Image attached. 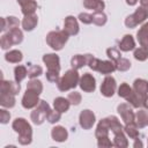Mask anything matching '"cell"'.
<instances>
[{"instance_id": "cell-6", "label": "cell", "mask_w": 148, "mask_h": 148, "mask_svg": "<svg viewBox=\"0 0 148 148\" xmlns=\"http://www.w3.org/2000/svg\"><path fill=\"white\" fill-rule=\"evenodd\" d=\"M50 111V106L45 101H39L37 108L31 112V120L36 125H40L45 119Z\"/></svg>"}, {"instance_id": "cell-40", "label": "cell", "mask_w": 148, "mask_h": 148, "mask_svg": "<svg viewBox=\"0 0 148 148\" xmlns=\"http://www.w3.org/2000/svg\"><path fill=\"white\" fill-rule=\"evenodd\" d=\"M106 54H108V57H109L112 61H114V62H116L118 59L121 58L120 52H119L117 49H114V47H110V49H108V50H106Z\"/></svg>"}, {"instance_id": "cell-42", "label": "cell", "mask_w": 148, "mask_h": 148, "mask_svg": "<svg viewBox=\"0 0 148 148\" xmlns=\"http://www.w3.org/2000/svg\"><path fill=\"white\" fill-rule=\"evenodd\" d=\"M0 44H1V47H2L3 50H6V49H8V47H10V46L13 45L7 34L2 35V37H1V40H0Z\"/></svg>"}, {"instance_id": "cell-1", "label": "cell", "mask_w": 148, "mask_h": 148, "mask_svg": "<svg viewBox=\"0 0 148 148\" xmlns=\"http://www.w3.org/2000/svg\"><path fill=\"white\" fill-rule=\"evenodd\" d=\"M13 128L18 133V142L21 145H29L32 139V131L29 123L23 118H16L13 121Z\"/></svg>"}, {"instance_id": "cell-17", "label": "cell", "mask_w": 148, "mask_h": 148, "mask_svg": "<svg viewBox=\"0 0 148 148\" xmlns=\"http://www.w3.org/2000/svg\"><path fill=\"white\" fill-rule=\"evenodd\" d=\"M38 23V17L35 14H29V15H24V18L22 21V27L25 31H31L35 29V27Z\"/></svg>"}, {"instance_id": "cell-34", "label": "cell", "mask_w": 148, "mask_h": 148, "mask_svg": "<svg viewBox=\"0 0 148 148\" xmlns=\"http://www.w3.org/2000/svg\"><path fill=\"white\" fill-rule=\"evenodd\" d=\"M27 89L34 90L35 92H37V94L39 95V94L43 91V84H42V82H40V81L31 79V80L28 82V84H27Z\"/></svg>"}, {"instance_id": "cell-21", "label": "cell", "mask_w": 148, "mask_h": 148, "mask_svg": "<svg viewBox=\"0 0 148 148\" xmlns=\"http://www.w3.org/2000/svg\"><path fill=\"white\" fill-rule=\"evenodd\" d=\"M69 105H71V102L68 101V98H65V97H57L54 101H53V106L57 111L59 112H66L68 109H69Z\"/></svg>"}, {"instance_id": "cell-36", "label": "cell", "mask_w": 148, "mask_h": 148, "mask_svg": "<svg viewBox=\"0 0 148 148\" xmlns=\"http://www.w3.org/2000/svg\"><path fill=\"white\" fill-rule=\"evenodd\" d=\"M116 67H117L118 71H120V72H125V71H127V69L131 68V62H130L128 59L120 58V59H118V60L116 61Z\"/></svg>"}, {"instance_id": "cell-38", "label": "cell", "mask_w": 148, "mask_h": 148, "mask_svg": "<svg viewBox=\"0 0 148 148\" xmlns=\"http://www.w3.org/2000/svg\"><path fill=\"white\" fill-rule=\"evenodd\" d=\"M133 90H132V88L127 84V83H121L120 84V87L118 88V95L119 96H121V97H124V98H126V97H128L130 95H131V92H132Z\"/></svg>"}, {"instance_id": "cell-24", "label": "cell", "mask_w": 148, "mask_h": 148, "mask_svg": "<svg viewBox=\"0 0 148 148\" xmlns=\"http://www.w3.org/2000/svg\"><path fill=\"white\" fill-rule=\"evenodd\" d=\"M87 64H88V54H84V56H82V54H76V56H74V57L72 58V60H71V65H72V67H73L74 69H79V68L83 67V66L87 65Z\"/></svg>"}, {"instance_id": "cell-13", "label": "cell", "mask_w": 148, "mask_h": 148, "mask_svg": "<svg viewBox=\"0 0 148 148\" xmlns=\"http://www.w3.org/2000/svg\"><path fill=\"white\" fill-rule=\"evenodd\" d=\"M21 87L18 82H13V81H5L3 79L1 80V84H0V92H9L13 95L18 94Z\"/></svg>"}, {"instance_id": "cell-19", "label": "cell", "mask_w": 148, "mask_h": 148, "mask_svg": "<svg viewBox=\"0 0 148 148\" xmlns=\"http://www.w3.org/2000/svg\"><path fill=\"white\" fill-rule=\"evenodd\" d=\"M51 135H52V139L54 141L62 142V141H65L67 139L68 133H67V131H66L65 127H62V126H56V127L52 128Z\"/></svg>"}, {"instance_id": "cell-46", "label": "cell", "mask_w": 148, "mask_h": 148, "mask_svg": "<svg viewBox=\"0 0 148 148\" xmlns=\"http://www.w3.org/2000/svg\"><path fill=\"white\" fill-rule=\"evenodd\" d=\"M142 105H143L146 109H148V95L143 98V101H142Z\"/></svg>"}, {"instance_id": "cell-18", "label": "cell", "mask_w": 148, "mask_h": 148, "mask_svg": "<svg viewBox=\"0 0 148 148\" xmlns=\"http://www.w3.org/2000/svg\"><path fill=\"white\" fill-rule=\"evenodd\" d=\"M20 21L15 16H8V17H2L1 18V30L5 31L7 29L12 30L15 28H18Z\"/></svg>"}, {"instance_id": "cell-9", "label": "cell", "mask_w": 148, "mask_h": 148, "mask_svg": "<svg viewBox=\"0 0 148 148\" xmlns=\"http://www.w3.org/2000/svg\"><path fill=\"white\" fill-rule=\"evenodd\" d=\"M80 125L83 130H90L92 127V125L95 124V114L92 111L90 110H83L81 113H80Z\"/></svg>"}, {"instance_id": "cell-47", "label": "cell", "mask_w": 148, "mask_h": 148, "mask_svg": "<svg viewBox=\"0 0 148 148\" xmlns=\"http://www.w3.org/2000/svg\"><path fill=\"white\" fill-rule=\"evenodd\" d=\"M140 3H141L142 7L148 8V0H140Z\"/></svg>"}, {"instance_id": "cell-43", "label": "cell", "mask_w": 148, "mask_h": 148, "mask_svg": "<svg viewBox=\"0 0 148 148\" xmlns=\"http://www.w3.org/2000/svg\"><path fill=\"white\" fill-rule=\"evenodd\" d=\"M79 20H80L82 23L89 24V23L92 22V15H90V14H88V13H80Z\"/></svg>"}, {"instance_id": "cell-8", "label": "cell", "mask_w": 148, "mask_h": 148, "mask_svg": "<svg viewBox=\"0 0 148 148\" xmlns=\"http://www.w3.org/2000/svg\"><path fill=\"white\" fill-rule=\"evenodd\" d=\"M79 83H80L81 89H82L83 91H86V92H92V91L95 90V88H96L95 77H94L90 73H84V74L81 76Z\"/></svg>"}, {"instance_id": "cell-26", "label": "cell", "mask_w": 148, "mask_h": 148, "mask_svg": "<svg viewBox=\"0 0 148 148\" xmlns=\"http://www.w3.org/2000/svg\"><path fill=\"white\" fill-rule=\"evenodd\" d=\"M135 124L139 128H142L148 125V111L139 110L135 116Z\"/></svg>"}, {"instance_id": "cell-33", "label": "cell", "mask_w": 148, "mask_h": 148, "mask_svg": "<svg viewBox=\"0 0 148 148\" xmlns=\"http://www.w3.org/2000/svg\"><path fill=\"white\" fill-rule=\"evenodd\" d=\"M106 15L102 12H95L92 14V23H95L96 25H104L106 23Z\"/></svg>"}, {"instance_id": "cell-30", "label": "cell", "mask_w": 148, "mask_h": 148, "mask_svg": "<svg viewBox=\"0 0 148 148\" xmlns=\"http://www.w3.org/2000/svg\"><path fill=\"white\" fill-rule=\"evenodd\" d=\"M124 132H125L130 138H132V139H134V140L139 136L138 126H136V124H134V123L126 124V126H125V128H124Z\"/></svg>"}, {"instance_id": "cell-28", "label": "cell", "mask_w": 148, "mask_h": 148, "mask_svg": "<svg viewBox=\"0 0 148 148\" xmlns=\"http://www.w3.org/2000/svg\"><path fill=\"white\" fill-rule=\"evenodd\" d=\"M22 52L18 51V50H12L9 52L6 53L5 56V59L8 61V62H13V64H16V62H20L22 60Z\"/></svg>"}, {"instance_id": "cell-39", "label": "cell", "mask_w": 148, "mask_h": 148, "mask_svg": "<svg viewBox=\"0 0 148 148\" xmlns=\"http://www.w3.org/2000/svg\"><path fill=\"white\" fill-rule=\"evenodd\" d=\"M42 73H43V69H42L40 66H38V65H32V66L29 68V71H28V76H29L30 79H34V77H36V76H39Z\"/></svg>"}, {"instance_id": "cell-22", "label": "cell", "mask_w": 148, "mask_h": 148, "mask_svg": "<svg viewBox=\"0 0 148 148\" xmlns=\"http://www.w3.org/2000/svg\"><path fill=\"white\" fill-rule=\"evenodd\" d=\"M136 36H138V40H139L140 45L143 47H148V22L145 23L139 29Z\"/></svg>"}, {"instance_id": "cell-3", "label": "cell", "mask_w": 148, "mask_h": 148, "mask_svg": "<svg viewBox=\"0 0 148 148\" xmlns=\"http://www.w3.org/2000/svg\"><path fill=\"white\" fill-rule=\"evenodd\" d=\"M80 81V76L77 73V69H69L65 73V75L58 81V89L60 91H67L69 89H73L76 87V84Z\"/></svg>"}, {"instance_id": "cell-12", "label": "cell", "mask_w": 148, "mask_h": 148, "mask_svg": "<svg viewBox=\"0 0 148 148\" xmlns=\"http://www.w3.org/2000/svg\"><path fill=\"white\" fill-rule=\"evenodd\" d=\"M117 110H118V113L120 114L121 119L125 121V124L134 123V120H135V116H134V113H133V111H132V109L130 108L128 104L123 103V104L118 105Z\"/></svg>"}, {"instance_id": "cell-32", "label": "cell", "mask_w": 148, "mask_h": 148, "mask_svg": "<svg viewBox=\"0 0 148 148\" xmlns=\"http://www.w3.org/2000/svg\"><path fill=\"white\" fill-rule=\"evenodd\" d=\"M130 104H132V106H134V108H139V106H141L142 105V99H141V97L133 90L132 92H131V95L128 96V97H126L125 98Z\"/></svg>"}, {"instance_id": "cell-44", "label": "cell", "mask_w": 148, "mask_h": 148, "mask_svg": "<svg viewBox=\"0 0 148 148\" xmlns=\"http://www.w3.org/2000/svg\"><path fill=\"white\" fill-rule=\"evenodd\" d=\"M46 79H47L50 82H58V81H59V73L47 71V72H46Z\"/></svg>"}, {"instance_id": "cell-16", "label": "cell", "mask_w": 148, "mask_h": 148, "mask_svg": "<svg viewBox=\"0 0 148 148\" xmlns=\"http://www.w3.org/2000/svg\"><path fill=\"white\" fill-rule=\"evenodd\" d=\"M17 2L21 5L22 13L24 15L35 14V10L37 9V2L35 0H17Z\"/></svg>"}, {"instance_id": "cell-5", "label": "cell", "mask_w": 148, "mask_h": 148, "mask_svg": "<svg viewBox=\"0 0 148 148\" xmlns=\"http://www.w3.org/2000/svg\"><path fill=\"white\" fill-rule=\"evenodd\" d=\"M148 17V8H145V7H139L133 14L128 15L126 18H125V25L127 28H135L138 24L142 23L146 18Z\"/></svg>"}, {"instance_id": "cell-45", "label": "cell", "mask_w": 148, "mask_h": 148, "mask_svg": "<svg viewBox=\"0 0 148 148\" xmlns=\"http://www.w3.org/2000/svg\"><path fill=\"white\" fill-rule=\"evenodd\" d=\"M9 119H10V113L5 109L0 110V121L2 124H7Z\"/></svg>"}, {"instance_id": "cell-7", "label": "cell", "mask_w": 148, "mask_h": 148, "mask_svg": "<svg viewBox=\"0 0 148 148\" xmlns=\"http://www.w3.org/2000/svg\"><path fill=\"white\" fill-rule=\"evenodd\" d=\"M38 96L39 95L37 92H35L34 90L27 89V91H25V94L23 95V98H22V105H23V108L31 109V108L37 106L38 103H39Z\"/></svg>"}, {"instance_id": "cell-27", "label": "cell", "mask_w": 148, "mask_h": 148, "mask_svg": "<svg viewBox=\"0 0 148 148\" xmlns=\"http://www.w3.org/2000/svg\"><path fill=\"white\" fill-rule=\"evenodd\" d=\"M7 35H8V37H9V39H10V42H12L13 45L14 44H20L22 42V39H23V34H22V31L18 28H15V29L9 30L7 32Z\"/></svg>"}, {"instance_id": "cell-25", "label": "cell", "mask_w": 148, "mask_h": 148, "mask_svg": "<svg viewBox=\"0 0 148 148\" xmlns=\"http://www.w3.org/2000/svg\"><path fill=\"white\" fill-rule=\"evenodd\" d=\"M15 95L9 92H0V104L3 108H13L15 105Z\"/></svg>"}, {"instance_id": "cell-2", "label": "cell", "mask_w": 148, "mask_h": 148, "mask_svg": "<svg viewBox=\"0 0 148 148\" xmlns=\"http://www.w3.org/2000/svg\"><path fill=\"white\" fill-rule=\"evenodd\" d=\"M87 65L91 69L97 71L102 74H110L114 69H117L114 61H112V60L111 61L110 60H99V59L92 57L91 54H88V64Z\"/></svg>"}, {"instance_id": "cell-41", "label": "cell", "mask_w": 148, "mask_h": 148, "mask_svg": "<svg viewBox=\"0 0 148 148\" xmlns=\"http://www.w3.org/2000/svg\"><path fill=\"white\" fill-rule=\"evenodd\" d=\"M68 101L71 102V104H74V105H77V104H80V102H81V95H80V92H77V91H73V92H69V95H68Z\"/></svg>"}, {"instance_id": "cell-15", "label": "cell", "mask_w": 148, "mask_h": 148, "mask_svg": "<svg viewBox=\"0 0 148 148\" xmlns=\"http://www.w3.org/2000/svg\"><path fill=\"white\" fill-rule=\"evenodd\" d=\"M64 30L69 35H76L79 32V24L74 16H67L64 22Z\"/></svg>"}, {"instance_id": "cell-48", "label": "cell", "mask_w": 148, "mask_h": 148, "mask_svg": "<svg viewBox=\"0 0 148 148\" xmlns=\"http://www.w3.org/2000/svg\"><path fill=\"white\" fill-rule=\"evenodd\" d=\"M136 2H138V0H126V3L130 6H134Z\"/></svg>"}, {"instance_id": "cell-31", "label": "cell", "mask_w": 148, "mask_h": 148, "mask_svg": "<svg viewBox=\"0 0 148 148\" xmlns=\"http://www.w3.org/2000/svg\"><path fill=\"white\" fill-rule=\"evenodd\" d=\"M14 75H15V81L16 82H21L27 75H28V71L24 66L20 65V66H16L15 69H14Z\"/></svg>"}, {"instance_id": "cell-35", "label": "cell", "mask_w": 148, "mask_h": 148, "mask_svg": "<svg viewBox=\"0 0 148 148\" xmlns=\"http://www.w3.org/2000/svg\"><path fill=\"white\" fill-rule=\"evenodd\" d=\"M134 58L139 61H145L148 58V47H139L134 51Z\"/></svg>"}, {"instance_id": "cell-11", "label": "cell", "mask_w": 148, "mask_h": 148, "mask_svg": "<svg viewBox=\"0 0 148 148\" xmlns=\"http://www.w3.org/2000/svg\"><path fill=\"white\" fill-rule=\"evenodd\" d=\"M116 91V80L112 76H106L101 84V94L105 97H111Z\"/></svg>"}, {"instance_id": "cell-29", "label": "cell", "mask_w": 148, "mask_h": 148, "mask_svg": "<svg viewBox=\"0 0 148 148\" xmlns=\"http://www.w3.org/2000/svg\"><path fill=\"white\" fill-rule=\"evenodd\" d=\"M113 146L116 147H119V148H124V147H127L128 146V141L124 134V131L123 132H118L114 134V138H113Z\"/></svg>"}, {"instance_id": "cell-14", "label": "cell", "mask_w": 148, "mask_h": 148, "mask_svg": "<svg viewBox=\"0 0 148 148\" xmlns=\"http://www.w3.org/2000/svg\"><path fill=\"white\" fill-rule=\"evenodd\" d=\"M133 90L143 101V98L148 95V81H146L143 79H136L133 83Z\"/></svg>"}, {"instance_id": "cell-10", "label": "cell", "mask_w": 148, "mask_h": 148, "mask_svg": "<svg viewBox=\"0 0 148 148\" xmlns=\"http://www.w3.org/2000/svg\"><path fill=\"white\" fill-rule=\"evenodd\" d=\"M43 61L45 62L47 71L57 72V73L60 72V61H59V57L57 54H54V53L45 54L43 57Z\"/></svg>"}, {"instance_id": "cell-37", "label": "cell", "mask_w": 148, "mask_h": 148, "mask_svg": "<svg viewBox=\"0 0 148 148\" xmlns=\"http://www.w3.org/2000/svg\"><path fill=\"white\" fill-rule=\"evenodd\" d=\"M60 118H61V112L57 111L56 109H54V110H51V109H50V111H49V113H47V116H46V119H47L51 124H54V123L59 121Z\"/></svg>"}, {"instance_id": "cell-23", "label": "cell", "mask_w": 148, "mask_h": 148, "mask_svg": "<svg viewBox=\"0 0 148 148\" xmlns=\"http://www.w3.org/2000/svg\"><path fill=\"white\" fill-rule=\"evenodd\" d=\"M83 6L87 9H92L95 12H102L105 7L103 0H83Z\"/></svg>"}, {"instance_id": "cell-49", "label": "cell", "mask_w": 148, "mask_h": 148, "mask_svg": "<svg viewBox=\"0 0 148 148\" xmlns=\"http://www.w3.org/2000/svg\"><path fill=\"white\" fill-rule=\"evenodd\" d=\"M138 146L142 147V142H141V141H139V139L136 138V139H135V143L133 145V147H138Z\"/></svg>"}, {"instance_id": "cell-4", "label": "cell", "mask_w": 148, "mask_h": 148, "mask_svg": "<svg viewBox=\"0 0 148 148\" xmlns=\"http://www.w3.org/2000/svg\"><path fill=\"white\" fill-rule=\"evenodd\" d=\"M68 34L65 30H57V31H51L46 36V43L56 51H59L64 47L65 43L68 39Z\"/></svg>"}, {"instance_id": "cell-20", "label": "cell", "mask_w": 148, "mask_h": 148, "mask_svg": "<svg viewBox=\"0 0 148 148\" xmlns=\"http://www.w3.org/2000/svg\"><path fill=\"white\" fill-rule=\"evenodd\" d=\"M135 47V42L131 35H125L123 39L119 42V49L124 52H128Z\"/></svg>"}]
</instances>
